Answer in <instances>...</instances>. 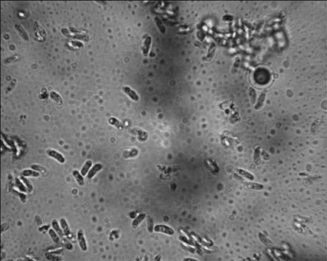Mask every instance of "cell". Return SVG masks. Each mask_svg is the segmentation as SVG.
<instances>
[{"instance_id":"1","label":"cell","mask_w":327,"mask_h":261,"mask_svg":"<svg viewBox=\"0 0 327 261\" xmlns=\"http://www.w3.org/2000/svg\"><path fill=\"white\" fill-rule=\"evenodd\" d=\"M77 238L80 249L83 251H86L87 250V245L86 240L85 239L84 233L82 230H79L78 231L77 234Z\"/></svg>"},{"instance_id":"2","label":"cell","mask_w":327,"mask_h":261,"mask_svg":"<svg viewBox=\"0 0 327 261\" xmlns=\"http://www.w3.org/2000/svg\"><path fill=\"white\" fill-rule=\"evenodd\" d=\"M47 154L52 158L56 160L57 161L61 163L65 162V158L63 156L56 151L54 150H49L47 151Z\"/></svg>"},{"instance_id":"3","label":"cell","mask_w":327,"mask_h":261,"mask_svg":"<svg viewBox=\"0 0 327 261\" xmlns=\"http://www.w3.org/2000/svg\"><path fill=\"white\" fill-rule=\"evenodd\" d=\"M154 231L157 232H160L163 233H166L169 235H172L174 234V231L173 229L164 225H156L154 228Z\"/></svg>"},{"instance_id":"4","label":"cell","mask_w":327,"mask_h":261,"mask_svg":"<svg viewBox=\"0 0 327 261\" xmlns=\"http://www.w3.org/2000/svg\"><path fill=\"white\" fill-rule=\"evenodd\" d=\"M34 29L36 35L37 36L38 38L40 37L41 39L42 38H43V39L45 38L46 34L44 29L43 28L42 26H40V24L36 21L34 22Z\"/></svg>"},{"instance_id":"5","label":"cell","mask_w":327,"mask_h":261,"mask_svg":"<svg viewBox=\"0 0 327 261\" xmlns=\"http://www.w3.org/2000/svg\"><path fill=\"white\" fill-rule=\"evenodd\" d=\"M151 43H152V38L149 36L147 37L145 40L143 45L142 46V52L143 55L146 57L148 55Z\"/></svg>"},{"instance_id":"6","label":"cell","mask_w":327,"mask_h":261,"mask_svg":"<svg viewBox=\"0 0 327 261\" xmlns=\"http://www.w3.org/2000/svg\"><path fill=\"white\" fill-rule=\"evenodd\" d=\"M103 168V166L102 164H100V163L96 164L93 167H92V168L90 169V172H88V174L87 175V178L88 179H91L92 178L95 176V175L97 172L101 171Z\"/></svg>"},{"instance_id":"7","label":"cell","mask_w":327,"mask_h":261,"mask_svg":"<svg viewBox=\"0 0 327 261\" xmlns=\"http://www.w3.org/2000/svg\"><path fill=\"white\" fill-rule=\"evenodd\" d=\"M123 91H124V93L128 95L132 100H134L135 101H137L139 99V96L133 90H132L129 87H127V86L124 87H123Z\"/></svg>"},{"instance_id":"8","label":"cell","mask_w":327,"mask_h":261,"mask_svg":"<svg viewBox=\"0 0 327 261\" xmlns=\"http://www.w3.org/2000/svg\"><path fill=\"white\" fill-rule=\"evenodd\" d=\"M52 226L53 228V229L56 231V232L60 237H63V235L64 234L62 228L60 226L59 224L56 219H54L52 221Z\"/></svg>"},{"instance_id":"9","label":"cell","mask_w":327,"mask_h":261,"mask_svg":"<svg viewBox=\"0 0 327 261\" xmlns=\"http://www.w3.org/2000/svg\"><path fill=\"white\" fill-rule=\"evenodd\" d=\"M60 225H61V228H62V230L64 232V235H66V236H69L70 234V228L69 227L68 223L66 220V219H64V218L61 219Z\"/></svg>"},{"instance_id":"10","label":"cell","mask_w":327,"mask_h":261,"mask_svg":"<svg viewBox=\"0 0 327 261\" xmlns=\"http://www.w3.org/2000/svg\"><path fill=\"white\" fill-rule=\"evenodd\" d=\"M15 27L16 28V29L17 30V32H19V33L20 34V35L21 36V37L23 38V39L25 40H28L29 39V37H28V34L26 32V31L24 29V28H23V27L21 25H16L15 26Z\"/></svg>"},{"instance_id":"11","label":"cell","mask_w":327,"mask_h":261,"mask_svg":"<svg viewBox=\"0 0 327 261\" xmlns=\"http://www.w3.org/2000/svg\"><path fill=\"white\" fill-rule=\"evenodd\" d=\"M73 175L80 186H83L84 184V180L81 174H80L78 170H74Z\"/></svg>"},{"instance_id":"12","label":"cell","mask_w":327,"mask_h":261,"mask_svg":"<svg viewBox=\"0 0 327 261\" xmlns=\"http://www.w3.org/2000/svg\"><path fill=\"white\" fill-rule=\"evenodd\" d=\"M50 96L51 98V99L54 100L55 102H56L57 103H58V105H62V100L61 96L59 94H58L57 93L52 91H51L50 94Z\"/></svg>"},{"instance_id":"13","label":"cell","mask_w":327,"mask_h":261,"mask_svg":"<svg viewBox=\"0 0 327 261\" xmlns=\"http://www.w3.org/2000/svg\"><path fill=\"white\" fill-rule=\"evenodd\" d=\"M155 21L156 25L158 27V29L160 31V32L163 34L165 33L166 28L165 27L163 23L161 20V19L159 17H155Z\"/></svg>"},{"instance_id":"14","label":"cell","mask_w":327,"mask_h":261,"mask_svg":"<svg viewBox=\"0 0 327 261\" xmlns=\"http://www.w3.org/2000/svg\"><path fill=\"white\" fill-rule=\"evenodd\" d=\"M92 165V162L90 160H88L86 162L84 167H82L81 170V174L82 176H85L86 175V174L88 172L89 169H90Z\"/></svg>"},{"instance_id":"15","label":"cell","mask_w":327,"mask_h":261,"mask_svg":"<svg viewBox=\"0 0 327 261\" xmlns=\"http://www.w3.org/2000/svg\"><path fill=\"white\" fill-rule=\"evenodd\" d=\"M22 175L23 176H32V177H38L40 176V174L38 172L32 170L26 169L23 171Z\"/></svg>"},{"instance_id":"16","label":"cell","mask_w":327,"mask_h":261,"mask_svg":"<svg viewBox=\"0 0 327 261\" xmlns=\"http://www.w3.org/2000/svg\"><path fill=\"white\" fill-rule=\"evenodd\" d=\"M146 217V214H140L138 217L136 218L135 219L133 222V228H136L140 223H141L142 221H143L144 220V219Z\"/></svg>"},{"instance_id":"17","label":"cell","mask_w":327,"mask_h":261,"mask_svg":"<svg viewBox=\"0 0 327 261\" xmlns=\"http://www.w3.org/2000/svg\"><path fill=\"white\" fill-rule=\"evenodd\" d=\"M49 233L51 237V239L54 241V242L56 244H58L60 243V238L58 235L57 234L56 231L54 229H50L49 230Z\"/></svg>"},{"instance_id":"18","label":"cell","mask_w":327,"mask_h":261,"mask_svg":"<svg viewBox=\"0 0 327 261\" xmlns=\"http://www.w3.org/2000/svg\"><path fill=\"white\" fill-rule=\"evenodd\" d=\"M237 171L239 173V174L244 176V177L248 178L249 180H254V176L251 174L249 173L248 172H247L243 169H238Z\"/></svg>"},{"instance_id":"19","label":"cell","mask_w":327,"mask_h":261,"mask_svg":"<svg viewBox=\"0 0 327 261\" xmlns=\"http://www.w3.org/2000/svg\"><path fill=\"white\" fill-rule=\"evenodd\" d=\"M138 154V151L136 149H133L130 151H125L124 154V157L128 158V157H133L136 156Z\"/></svg>"},{"instance_id":"20","label":"cell","mask_w":327,"mask_h":261,"mask_svg":"<svg viewBox=\"0 0 327 261\" xmlns=\"http://www.w3.org/2000/svg\"><path fill=\"white\" fill-rule=\"evenodd\" d=\"M259 154H260V148L257 147L255 150V154H254V161L257 164H259L260 161Z\"/></svg>"},{"instance_id":"21","label":"cell","mask_w":327,"mask_h":261,"mask_svg":"<svg viewBox=\"0 0 327 261\" xmlns=\"http://www.w3.org/2000/svg\"><path fill=\"white\" fill-rule=\"evenodd\" d=\"M15 185H16L18 189H19L21 192H26V188L24 187L23 183H21L20 181V180H19V178H15Z\"/></svg>"},{"instance_id":"22","label":"cell","mask_w":327,"mask_h":261,"mask_svg":"<svg viewBox=\"0 0 327 261\" xmlns=\"http://www.w3.org/2000/svg\"><path fill=\"white\" fill-rule=\"evenodd\" d=\"M21 179L23 180V183L25 184V185L26 186L27 189H28L29 192H31L33 189V187L32 186V184H30L29 181H28V180L26 178H24V177H21Z\"/></svg>"},{"instance_id":"23","label":"cell","mask_w":327,"mask_h":261,"mask_svg":"<svg viewBox=\"0 0 327 261\" xmlns=\"http://www.w3.org/2000/svg\"><path fill=\"white\" fill-rule=\"evenodd\" d=\"M265 94L264 93H263V94H262L261 95V96H259L258 102H257V105H256V108L257 109H258L259 108L261 107V106L262 105L263 102L264 100H265Z\"/></svg>"},{"instance_id":"24","label":"cell","mask_w":327,"mask_h":261,"mask_svg":"<svg viewBox=\"0 0 327 261\" xmlns=\"http://www.w3.org/2000/svg\"><path fill=\"white\" fill-rule=\"evenodd\" d=\"M147 222H148V229L149 232H152L153 231V222L152 218L150 216H148V219H147Z\"/></svg>"},{"instance_id":"25","label":"cell","mask_w":327,"mask_h":261,"mask_svg":"<svg viewBox=\"0 0 327 261\" xmlns=\"http://www.w3.org/2000/svg\"><path fill=\"white\" fill-rule=\"evenodd\" d=\"M31 168H32V169H33L34 170L38 171V172H41L42 173H44V172H46V169H45L44 168L41 167V166H40L39 165L34 164V165H32V166H31Z\"/></svg>"},{"instance_id":"26","label":"cell","mask_w":327,"mask_h":261,"mask_svg":"<svg viewBox=\"0 0 327 261\" xmlns=\"http://www.w3.org/2000/svg\"><path fill=\"white\" fill-rule=\"evenodd\" d=\"M109 122H110V123L113 124V125H114L116 126L117 127L119 128L122 126V125L121 124V123L119 122L117 120H116V119H115V118H111V119H110V120H109Z\"/></svg>"},{"instance_id":"27","label":"cell","mask_w":327,"mask_h":261,"mask_svg":"<svg viewBox=\"0 0 327 261\" xmlns=\"http://www.w3.org/2000/svg\"><path fill=\"white\" fill-rule=\"evenodd\" d=\"M250 98H251V101L254 103V102H255V100H256V93H255V91L253 88H251L250 89Z\"/></svg>"}]
</instances>
